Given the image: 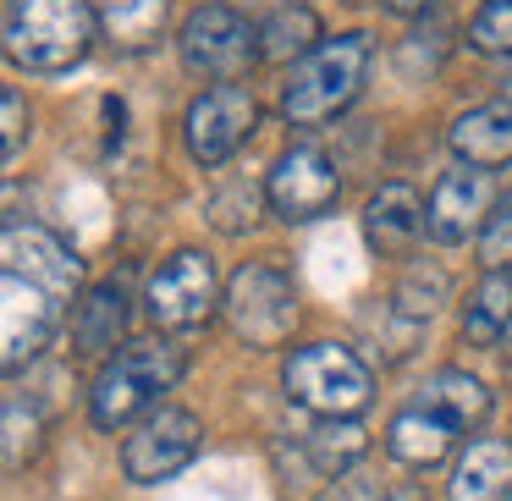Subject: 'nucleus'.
<instances>
[{"instance_id": "nucleus-26", "label": "nucleus", "mask_w": 512, "mask_h": 501, "mask_svg": "<svg viewBox=\"0 0 512 501\" xmlns=\"http://www.w3.org/2000/svg\"><path fill=\"white\" fill-rule=\"evenodd\" d=\"M468 45L479 56H512V0H485L468 23Z\"/></svg>"}, {"instance_id": "nucleus-21", "label": "nucleus", "mask_w": 512, "mask_h": 501, "mask_svg": "<svg viewBox=\"0 0 512 501\" xmlns=\"http://www.w3.org/2000/svg\"><path fill=\"white\" fill-rule=\"evenodd\" d=\"M419 402L435 408V413H446L457 430H474V424H485V413H490V391L479 386L474 375H463V369H435Z\"/></svg>"}, {"instance_id": "nucleus-6", "label": "nucleus", "mask_w": 512, "mask_h": 501, "mask_svg": "<svg viewBox=\"0 0 512 501\" xmlns=\"http://www.w3.org/2000/svg\"><path fill=\"white\" fill-rule=\"evenodd\" d=\"M221 281L204 248H177V254L160 259V270L149 276L144 309L160 331H199L215 309H221Z\"/></svg>"}, {"instance_id": "nucleus-2", "label": "nucleus", "mask_w": 512, "mask_h": 501, "mask_svg": "<svg viewBox=\"0 0 512 501\" xmlns=\"http://www.w3.org/2000/svg\"><path fill=\"white\" fill-rule=\"evenodd\" d=\"M182 369H188L182 347L160 342V336L127 342L122 353L100 369V380H94V391H89L94 424H100V430H122V424L138 419V413H155L160 397L182 380Z\"/></svg>"}, {"instance_id": "nucleus-12", "label": "nucleus", "mask_w": 512, "mask_h": 501, "mask_svg": "<svg viewBox=\"0 0 512 501\" xmlns=\"http://www.w3.org/2000/svg\"><path fill=\"white\" fill-rule=\"evenodd\" d=\"M490 177L474 166H452L441 182H435L430 204H424V232L435 237V243L457 248L468 243V232H485L490 221Z\"/></svg>"}, {"instance_id": "nucleus-17", "label": "nucleus", "mask_w": 512, "mask_h": 501, "mask_svg": "<svg viewBox=\"0 0 512 501\" xmlns=\"http://www.w3.org/2000/svg\"><path fill=\"white\" fill-rule=\"evenodd\" d=\"M446 490H452V501H512V446L474 441L457 457Z\"/></svg>"}, {"instance_id": "nucleus-25", "label": "nucleus", "mask_w": 512, "mask_h": 501, "mask_svg": "<svg viewBox=\"0 0 512 501\" xmlns=\"http://www.w3.org/2000/svg\"><path fill=\"white\" fill-rule=\"evenodd\" d=\"M254 215H259V182L237 177V182H226L221 193H210V221L221 226V232H248Z\"/></svg>"}, {"instance_id": "nucleus-24", "label": "nucleus", "mask_w": 512, "mask_h": 501, "mask_svg": "<svg viewBox=\"0 0 512 501\" xmlns=\"http://www.w3.org/2000/svg\"><path fill=\"white\" fill-rule=\"evenodd\" d=\"M39 430H45V419H39L34 402H23V397L6 402V474L28 468V457L39 452Z\"/></svg>"}, {"instance_id": "nucleus-23", "label": "nucleus", "mask_w": 512, "mask_h": 501, "mask_svg": "<svg viewBox=\"0 0 512 501\" xmlns=\"http://www.w3.org/2000/svg\"><path fill=\"white\" fill-rule=\"evenodd\" d=\"M314 39H320V23H314L309 6H281V12L259 28V56L281 61V56H298V50L309 56Z\"/></svg>"}, {"instance_id": "nucleus-16", "label": "nucleus", "mask_w": 512, "mask_h": 501, "mask_svg": "<svg viewBox=\"0 0 512 501\" xmlns=\"http://www.w3.org/2000/svg\"><path fill=\"white\" fill-rule=\"evenodd\" d=\"M457 435H463V430H457L446 413H435V408H424V402H413V408H402L397 419H391L386 452L397 457V463H408V468H430V463H441V457L452 452Z\"/></svg>"}, {"instance_id": "nucleus-33", "label": "nucleus", "mask_w": 512, "mask_h": 501, "mask_svg": "<svg viewBox=\"0 0 512 501\" xmlns=\"http://www.w3.org/2000/svg\"><path fill=\"white\" fill-rule=\"evenodd\" d=\"M501 89H507V100H512V67H507V83H501Z\"/></svg>"}, {"instance_id": "nucleus-30", "label": "nucleus", "mask_w": 512, "mask_h": 501, "mask_svg": "<svg viewBox=\"0 0 512 501\" xmlns=\"http://www.w3.org/2000/svg\"><path fill=\"white\" fill-rule=\"evenodd\" d=\"M424 6H435V0H386V12H397V17H419Z\"/></svg>"}, {"instance_id": "nucleus-19", "label": "nucleus", "mask_w": 512, "mask_h": 501, "mask_svg": "<svg viewBox=\"0 0 512 501\" xmlns=\"http://www.w3.org/2000/svg\"><path fill=\"white\" fill-rule=\"evenodd\" d=\"M94 12H100V28L116 50H149L166 34L171 0H94Z\"/></svg>"}, {"instance_id": "nucleus-20", "label": "nucleus", "mask_w": 512, "mask_h": 501, "mask_svg": "<svg viewBox=\"0 0 512 501\" xmlns=\"http://www.w3.org/2000/svg\"><path fill=\"white\" fill-rule=\"evenodd\" d=\"M507 331H512V270H485V281L463 303V342L496 347Z\"/></svg>"}, {"instance_id": "nucleus-29", "label": "nucleus", "mask_w": 512, "mask_h": 501, "mask_svg": "<svg viewBox=\"0 0 512 501\" xmlns=\"http://www.w3.org/2000/svg\"><path fill=\"white\" fill-rule=\"evenodd\" d=\"M314 501H380V479H369V474H358V468H353V474L331 479Z\"/></svg>"}, {"instance_id": "nucleus-7", "label": "nucleus", "mask_w": 512, "mask_h": 501, "mask_svg": "<svg viewBox=\"0 0 512 501\" xmlns=\"http://www.w3.org/2000/svg\"><path fill=\"white\" fill-rule=\"evenodd\" d=\"M182 67L193 72V78L204 83H232L237 72L248 67V61L259 56V28L248 23L237 6H226V0H215V6H199V12L182 23Z\"/></svg>"}, {"instance_id": "nucleus-22", "label": "nucleus", "mask_w": 512, "mask_h": 501, "mask_svg": "<svg viewBox=\"0 0 512 501\" xmlns=\"http://www.w3.org/2000/svg\"><path fill=\"white\" fill-rule=\"evenodd\" d=\"M364 430H358V419H320L309 435H303V452H309L314 474L325 479H342L353 474V463L364 457Z\"/></svg>"}, {"instance_id": "nucleus-8", "label": "nucleus", "mask_w": 512, "mask_h": 501, "mask_svg": "<svg viewBox=\"0 0 512 501\" xmlns=\"http://www.w3.org/2000/svg\"><path fill=\"white\" fill-rule=\"evenodd\" d=\"M254 122H259L254 94H248L243 83H215V89H204L199 100L188 105V116H182L188 155L199 160V166H221V160H232L237 149L254 138Z\"/></svg>"}, {"instance_id": "nucleus-18", "label": "nucleus", "mask_w": 512, "mask_h": 501, "mask_svg": "<svg viewBox=\"0 0 512 501\" xmlns=\"http://www.w3.org/2000/svg\"><path fill=\"white\" fill-rule=\"evenodd\" d=\"M122 325H127V292L116 287V281H100V287L83 292L78 314H72V347H78L83 358H100L116 347Z\"/></svg>"}, {"instance_id": "nucleus-5", "label": "nucleus", "mask_w": 512, "mask_h": 501, "mask_svg": "<svg viewBox=\"0 0 512 501\" xmlns=\"http://www.w3.org/2000/svg\"><path fill=\"white\" fill-rule=\"evenodd\" d=\"M226 325H232L237 342L248 347H281L298 325V292H292L287 270L265 265V259H248L232 281H226Z\"/></svg>"}, {"instance_id": "nucleus-32", "label": "nucleus", "mask_w": 512, "mask_h": 501, "mask_svg": "<svg viewBox=\"0 0 512 501\" xmlns=\"http://www.w3.org/2000/svg\"><path fill=\"white\" fill-rule=\"evenodd\" d=\"M501 358H507V369H512V331L501 336Z\"/></svg>"}, {"instance_id": "nucleus-10", "label": "nucleus", "mask_w": 512, "mask_h": 501, "mask_svg": "<svg viewBox=\"0 0 512 501\" xmlns=\"http://www.w3.org/2000/svg\"><path fill=\"white\" fill-rule=\"evenodd\" d=\"M265 199L281 221H320V215L342 199V177H336L325 149L292 144V149H281V160L270 166Z\"/></svg>"}, {"instance_id": "nucleus-31", "label": "nucleus", "mask_w": 512, "mask_h": 501, "mask_svg": "<svg viewBox=\"0 0 512 501\" xmlns=\"http://www.w3.org/2000/svg\"><path fill=\"white\" fill-rule=\"evenodd\" d=\"M391 501H430V496H424V490H397Z\"/></svg>"}, {"instance_id": "nucleus-11", "label": "nucleus", "mask_w": 512, "mask_h": 501, "mask_svg": "<svg viewBox=\"0 0 512 501\" xmlns=\"http://www.w3.org/2000/svg\"><path fill=\"white\" fill-rule=\"evenodd\" d=\"M6 276L34 281L39 292H50L56 303H67L83 281V259L45 226H6Z\"/></svg>"}, {"instance_id": "nucleus-15", "label": "nucleus", "mask_w": 512, "mask_h": 501, "mask_svg": "<svg viewBox=\"0 0 512 501\" xmlns=\"http://www.w3.org/2000/svg\"><path fill=\"white\" fill-rule=\"evenodd\" d=\"M419 226H424V204H419V193H413L408 182H386V188L364 204V237H369V248H375L380 259L408 254L413 237H419Z\"/></svg>"}, {"instance_id": "nucleus-9", "label": "nucleus", "mask_w": 512, "mask_h": 501, "mask_svg": "<svg viewBox=\"0 0 512 501\" xmlns=\"http://www.w3.org/2000/svg\"><path fill=\"white\" fill-rule=\"evenodd\" d=\"M199 441H204V424L193 419L188 408H155L144 413L133 435L122 446V468L133 485H160V479L182 474V468L199 457Z\"/></svg>"}, {"instance_id": "nucleus-27", "label": "nucleus", "mask_w": 512, "mask_h": 501, "mask_svg": "<svg viewBox=\"0 0 512 501\" xmlns=\"http://www.w3.org/2000/svg\"><path fill=\"white\" fill-rule=\"evenodd\" d=\"M479 259H485V270H507L512 265V188L496 199L485 232H479Z\"/></svg>"}, {"instance_id": "nucleus-1", "label": "nucleus", "mask_w": 512, "mask_h": 501, "mask_svg": "<svg viewBox=\"0 0 512 501\" xmlns=\"http://www.w3.org/2000/svg\"><path fill=\"white\" fill-rule=\"evenodd\" d=\"M100 12L89 0H12L6 6V56L23 72H72L94 45Z\"/></svg>"}, {"instance_id": "nucleus-4", "label": "nucleus", "mask_w": 512, "mask_h": 501, "mask_svg": "<svg viewBox=\"0 0 512 501\" xmlns=\"http://www.w3.org/2000/svg\"><path fill=\"white\" fill-rule=\"evenodd\" d=\"M281 386L298 408L320 413V419H358L375 397V375L369 364L342 342H309L292 347L287 369H281Z\"/></svg>"}, {"instance_id": "nucleus-28", "label": "nucleus", "mask_w": 512, "mask_h": 501, "mask_svg": "<svg viewBox=\"0 0 512 501\" xmlns=\"http://www.w3.org/2000/svg\"><path fill=\"white\" fill-rule=\"evenodd\" d=\"M0 122H6V149H0V155H6V166H12V160L23 155V133H28V105H23L17 89L0 94Z\"/></svg>"}, {"instance_id": "nucleus-3", "label": "nucleus", "mask_w": 512, "mask_h": 501, "mask_svg": "<svg viewBox=\"0 0 512 501\" xmlns=\"http://www.w3.org/2000/svg\"><path fill=\"white\" fill-rule=\"evenodd\" d=\"M364 67H369V39L364 34H336L320 39L298 67L287 72L281 89V116L292 127H320L331 116H342L364 89Z\"/></svg>"}, {"instance_id": "nucleus-13", "label": "nucleus", "mask_w": 512, "mask_h": 501, "mask_svg": "<svg viewBox=\"0 0 512 501\" xmlns=\"http://www.w3.org/2000/svg\"><path fill=\"white\" fill-rule=\"evenodd\" d=\"M0 292H6V375H17V369L34 364V358L50 347L61 303L50 298V292H39L34 281H23V276H6Z\"/></svg>"}, {"instance_id": "nucleus-14", "label": "nucleus", "mask_w": 512, "mask_h": 501, "mask_svg": "<svg viewBox=\"0 0 512 501\" xmlns=\"http://www.w3.org/2000/svg\"><path fill=\"white\" fill-rule=\"evenodd\" d=\"M446 144H452L457 166H474V171L512 166V100L501 94V100H490V105L463 111L452 122V133H446Z\"/></svg>"}]
</instances>
